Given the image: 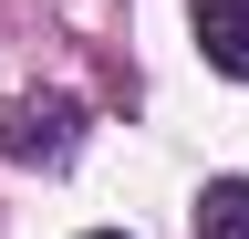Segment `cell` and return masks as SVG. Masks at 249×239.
Segmentation results:
<instances>
[{"label":"cell","instance_id":"obj_1","mask_svg":"<svg viewBox=\"0 0 249 239\" xmlns=\"http://www.w3.org/2000/svg\"><path fill=\"white\" fill-rule=\"evenodd\" d=\"M83 146V104L73 94H31L11 104V125H0V156H21V166H62Z\"/></svg>","mask_w":249,"mask_h":239},{"label":"cell","instance_id":"obj_2","mask_svg":"<svg viewBox=\"0 0 249 239\" xmlns=\"http://www.w3.org/2000/svg\"><path fill=\"white\" fill-rule=\"evenodd\" d=\"M187 21H197V52H208V63L249 83V0H187Z\"/></svg>","mask_w":249,"mask_h":239},{"label":"cell","instance_id":"obj_3","mask_svg":"<svg viewBox=\"0 0 249 239\" xmlns=\"http://www.w3.org/2000/svg\"><path fill=\"white\" fill-rule=\"evenodd\" d=\"M197 239H249V177H208L197 187Z\"/></svg>","mask_w":249,"mask_h":239},{"label":"cell","instance_id":"obj_4","mask_svg":"<svg viewBox=\"0 0 249 239\" xmlns=\"http://www.w3.org/2000/svg\"><path fill=\"white\" fill-rule=\"evenodd\" d=\"M93 239H124V229H93Z\"/></svg>","mask_w":249,"mask_h":239}]
</instances>
